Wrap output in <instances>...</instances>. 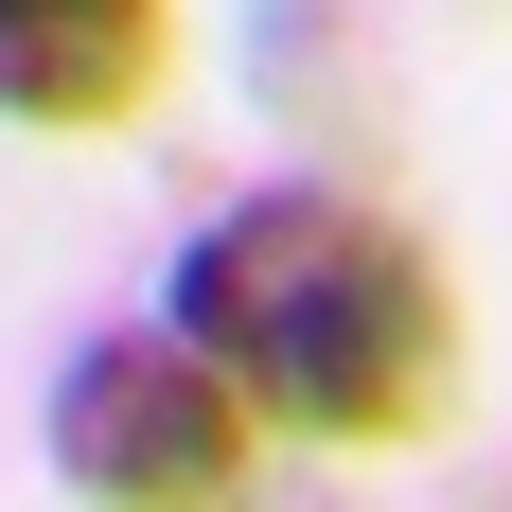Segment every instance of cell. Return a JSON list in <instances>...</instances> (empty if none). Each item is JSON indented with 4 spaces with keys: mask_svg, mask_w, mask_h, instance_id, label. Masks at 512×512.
Segmentation results:
<instances>
[{
    "mask_svg": "<svg viewBox=\"0 0 512 512\" xmlns=\"http://www.w3.org/2000/svg\"><path fill=\"white\" fill-rule=\"evenodd\" d=\"M159 318L265 407V442H318V460H407L477 389L460 265L371 177H265V195L195 212L159 265Z\"/></svg>",
    "mask_w": 512,
    "mask_h": 512,
    "instance_id": "6da1fadb",
    "label": "cell"
},
{
    "mask_svg": "<svg viewBox=\"0 0 512 512\" xmlns=\"http://www.w3.org/2000/svg\"><path fill=\"white\" fill-rule=\"evenodd\" d=\"M36 460H53V495H89V512H230L265 477V407L177 336V318H106V336L53 354Z\"/></svg>",
    "mask_w": 512,
    "mask_h": 512,
    "instance_id": "7a4b0ae2",
    "label": "cell"
},
{
    "mask_svg": "<svg viewBox=\"0 0 512 512\" xmlns=\"http://www.w3.org/2000/svg\"><path fill=\"white\" fill-rule=\"evenodd\" d=\"M177 89V0H0V124L18 142H124Z\"/></svg>",
    "mask_w": 512,
    "mask_h": 512,
    "instance_id": "3957f363",
    "label": "cell"
},
{
    "mask_svg": "<svg viewBox=\"0 0 512 512\" xmlns=\"http://www.w3.org/2000/svg\"><path fill=\"white\" fill-rule=\"evenodd\" d=\"M248 89L283 106V124H318V159H389V142H407V89H389V53H371L354 0H265Z\"/></svg>",
    "mask_w": 512,
    "mask_h": 512,
    "instance_id": "277c9868",
    "label": "cell"
}]
</instances>
